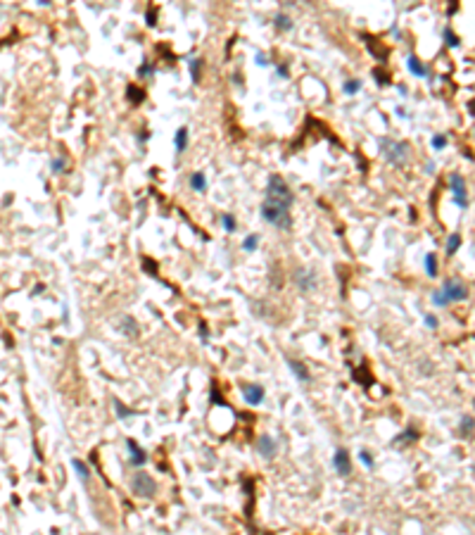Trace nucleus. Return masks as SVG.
Here are the masks:
<instances>
[{
    "mask_svg": "<svg viewBox=\"0 0 475 535\" xmlns=\"http://www.w3.org/2000/svg\"><path fill=\"white\" fill-rule=\"evenodd\" d=\"M64 165H67V162H64L62 157H55V160L50 162V166H53V171H62V169H64Z\"/></svg>",
    "mask_w": 475,
    "mask_h": 535,
    "instance_id": "7c9ffc66",
    "label": "nucleus"
},
{
    "mask_svg": "<svg viewBox=\"0 0 475 535\" xmlns=\"http://www.w3.org/2000/svg\"><path fill=\"white\" fill-rule=\"evenodd\" d=\"M433 148H435V150L447 148V136H442V133H437V136L433 138Z\"/></svg>",
    "mask_w": 475,
    "mask_h": 535,
    "instance_id": "cd10ccee",
    "label": "nucleus"
},
{
    "mask_svg": "<svg viewBox=\"0 0 475 535\" xmlns=\"http://www.w3.org/2000/svg\"><path fill=\"white\" fill-rule=\"evenodd\" d=\"M257 245H259V236H257V233H252V236H247V238H245V243H242V250H245V252H252Z\"/></svg>",
    "mask_w": 475,
    "mask_h": 535,
    "instance_id": "b1692460",
    "label": "nucleus"
},
{
    "mask_svg": "<svg viewBox=\"0 0 475 535\" xmlns=\"http://www.w3.org/2000/svg\"><path fill=\"white\" fill-rule=\"evenodd\" d=\"M444 41L449 43V48H458V45H461V41H458V38H456V34H454V31L449 29V26L444 29Z\"/></svg>",
    "mask_w": 475,
    "mask_h": 535,
    "instance_id": "393cba45",
    "label": "nucleus"
},
{
    "mask_svg": "<svg viewBox=\"0 0 475 535\" xmlns=\"http://www.w3.org/2000/svg\"><path fill=\"white\" fill-rule=\"evenodd\" d=\"M155 10H147V26H155Z\"/></svg>",
    "mask_w": 475,
    "mask_h": 535,
    "instance_id": "e433bc0d",
    "label": "nucleus"
},
{
    "mask_svg": "<svg viewBox=\"0 0 475 535\" xmlns=\"http://www.w3.org/2000/svg\"><path fill=\"white\" fill-rule=\"evenodd\" d=\"M380 148L385 152V160L390 165L395 166H402L409 157V145L406 143H397V141H387V138H380Z\"/></svg>",
    "mask_w": 475,
    "mask_h": 535,
    "instance_id": "20e7f679",
    "label": "nucleus"
},
{
    "mask_svg": "<svg viewBox=\"0 0 475 535\" xmlns=\"http://www.w3.org/2000/svg\"><path fill=\"white\" fill-rule=\"evenodd\" d=\"M458 247H461V236L458 233H449V238H447V255H454Z\"/></svg>",
    "mask_w": 475,
    "mask_h": 535,
    "instance_id": "a211bd4d",
    "label": "nucleus"
},
{
    "mask_svg": "<svg viewBox=\"0 0 475 535\" xmlns=\"http://www.w3.org/2000/svg\"><path fill=\"white\" fill-rule=\"evenodd\" d=\"M261 217L269 224H274L276 228H285V231H288L290 224H293V219H290V207L278 205V203H274V200H264V205H261Z\"/></svg>",
    "mask_w": 475,
    "mask_h": 535,
    "instance_id": "f257e3e1",
    "label": "nucleus"
},
{
    "mask_svg": "<svg viewBox=\"0 0 475 535\" xmlns=\"http://www.w3.org/2000/svg\"><path fill=\"white\" fill-rule=\"evenodd\" d=\"M466 297H468V288L463 283L447 281L444 288L433 295V300H435V305H447V302H458V300H466Z\"/></svg>",
    "mask_w": 475,
    "mask_h": 535,
    "instance_id": "7ed1b4c3",
    "label": "nucleus"
},
{
    "mask_svg": "<svg viewBox=\"0 0 475 535\" xmlns=\"http://www.w3.org/2000/svg\"><path fill=\"white\" fill-rule=\"evenodd\" d=\"M221 224H223V228H226L228 233L236 231V217H233V214H221Z\"/></svg>",
    "mask_w": 475,
    "mask_h": 535,
    "instance_id": "5701e85b",
    "label": "nucleus"
},
{
    "mask_svg": "<svg viewBox=\"0 0 475 535\" xmlns=\"http://www.w3.org/2000/svg\"><path fill=\"white\" fill-rule=\"evenodd\" d=\"M406 67H409V72H411L414 76H428V67H425L416 55L406 57Z\"/></svg>",
    "mask_w": 475,
    "mask_h": 535,
    "instance_id": "9d476101",
    "label": "nucleus"
},
{
    "mask_svg": "<svg viewBox=\"0 0 475 535\" xmlns=\"http://www.w3.org/2000/svg\"><path fill=\"white\" fill-rule=\"evenodd\" d=\"M425 324H428L430 329H437V316H433V314H428V316H425Z\"/></svg>",
    "mask_w": 475,
    "mask_h": 535,
    "instance_id": "72a5a7b5",
    "label": "nucleus"
},
{
    "mask_svg": "<svg viewBox=\"0 0 475 535\" xmlns=\"http://www.w3.org/2000/svg\"><path fill=\"white\" fill-rule=\"evenodd\" d=\"M114 407H117V414H119V416H131V414H133L131 409H126V407H121V402H114Z\"/></svg>",
    "mask_w": 475,
    "mask_h": 535,
    "instance_id": "2f4dec72",
    "label": "nucleus"
},
{
    "mask_svg": "<svg viewBox=\"0 0 475 535\" xmlns=\"http://www.w3.org/2000/svg\"><path fill=\"white\" fill-rule=\"evenodd\" d=\"M449 185H452V193H454V203L466 209L468 207V198H466V179L461 174H452L449 176Z\"/></svg>",
    "mask_w": 475,
    "mask_h": 535,
    "instance_id": "423d86ee",
    "label": "nucleus"
},
{
    "mask_svg": "<svg viewBox=\"0 0 475 535\" xmlns=\"http://www.w3.org/2000/svg\"><path fill=\"white\" fill-rule=\"evenodd\" d=\"M126 447H128V452H131V464H133V466L145 464V452L136 445V440H126Z\"/></svg>",
    "mask_w": 475,
    "mask_h": 535,
    "instance_id": "9b49d317",
    "label": "nucleus"
},
{
    "mask_svg": "<svg viewBox=\"0 0 475 535\" xmlns=\"http://www.w3.org/2000/svg\"><path fill=\"white\" fill-rule=\"evenodd\" d=\"M276 72H278V76H280V79H288V64H278V67H276Z\"/></svg>",
    "mask_w": 475,
    "mask_h": 535,
    "instance_id": "473e14b6",
    "label": "nucleus"
},
{
    "mask_svg": "<svg viewBox=\"0 0 475 535\" xmlns=\"http://www.w3.org/2000/svg\"><path fill=\"white\" fill-rule=\"evenodd\" d=\"M131 490L138 495V497H152L157 493V483L150 478L147 473H136L131 480Z\"/></svg>",
    "mask_w": 475,
    "mask_h": 535,
    "instance_id": "39448f33",
    "label": "nucleus"
},
{
    "mask_svg": "<svg viewBox=\"0 0 475 535\" xmlns=\"http://www.w3.org/2000/svg\"><path fill=\"white\" fill-rule=\"evenodd\" d=\"M198 69H200V60H195V57H193V60H190V74H193V81H195V83L200 81V74H198Z\"/></svg>",
    "mask_w": 475,
    "mask_h": 535,
    "instance_id": "bb28decb",
    "label": "nucleus"
},
{
    "mask_svg": "<svg viewBox=\"0 0 475 535\" xmlns=\"http://www.w3.org/2000/svg\"><path fill=\"white\" fill-rule=\"evenodd\" d=\"M174 145H176V150H178V152H183V150H185V145H188V129H185V126H181V129L176 131Z\"/></svg>",
    "mask_w": 475,
    "mask_h": 535,
    "instance_id": "4468645a",
    "label": "nucleus"
},
{
    "mask_svg": "<svg viewBox=\"0 0 475 535\" xmlns=\"http://www.w3.org/2000/svg\"><path fill=\"white\" fill-rule=\"evenodd\" d=\"M190 188L198 190V193H204V190H207V176H204L202 171H195V174L190 176Z\"/></svg>",
    "mask_w": 475,
    "mask_h": 535,
    "instance_id": "ddd939ff",
    "label": "nucleus"
},
{
    "mask_svg": "<svg viewBox=\"0 0 475 535\" xmlns=\"http://www.w3.org/2000/svg\"><path fill=\"white\" fill-rule=\"evenodd\" d=\"M373 76H376V81H378L380 86H387V83H390V74H387L385 69H373Z\"/></svg>",
    "mask_w": 475,
    "mask_h": 535,
    "instance_id": "a878e982",
    "label": "nucleus"
},
{
    "mask_svg": "<svg viewBox=\"0 0 475 535\" xmlns=\"http://www.w3.org/2000/svg\"><path fill=\"white\" fill-rule=\"evenodd\" d=\"M333 466L340 476H349L352 473V459H349V452L347 450H337L335 457H333Z\"/></svg>",
    "mask_w": 475,
    "mask_h": 535,
    "instance_id": "0eeeda50",
    "label": "nucleus"
},
{
    "mask_svg": "<svg viewBox=\"0 0 475 535\" xmlns=\"http://www.w3.org/2000/svg\"><path fill=\"white\" fill-rule=\"evenodd\" d=\"M257 450H259V454L261 457H274L276 454V440L274 438H269V435H261L259 440H257Z\"/></svg>",
    "mask_w": 475,
    "mask_h": 535,
    "instance_id": "1a4fd4ad",
    "label": "nucleus"
},
{
    "mask_svg": "<svg viewBox=\"0 0 475 535\" xmlns=\"http://www.w3.org/2000/svg\"><path fill=\"white\" fill-rule=\"evenodd\" d=\"M257 64H259V67H266V64H269V60H266V55H264V53H257Z\"/></svg>",
    "mask_w": 475,
    "mask_h": 535,
    "instance_id": "f704fd0d",
    "label": "nucleus"
},
{
    "mask_svg": "<svg viewBox=\"0 0 475 535\" xmlns=\"http://www.w3.org/2000/svg\"><path fill=\"white\" fill-rule=\"evenodd\" d=\"M395 112H397L399 117H406V110H404V107H397V110H395Z\"/></svg>",
    "mask_w": 475,
    "mask_h": 535,
    "instance_id": "4c0bfd02",
    "label": "nucleus"
},
{
    "mask_svg": "<svg viewBox=\"0 0 475 535\" xmlns=\"http://www.w3.org/2000/svg\"><path fill=\"white\" fill-rule=\"evenodd\" d=\"M290 369H293V373L295 376H297V378H299V381H302V383H307V381H309V371L304 369V364H299V362H290Z\"/></svg>",
    "mask_w": 475,
    "mask_h": 535,
    "instance_id": "2eb2a0df",
    "label": "nucleus"
},
{
    "mask_svg": "<svg viewBox=\"0 0 475 535\" xmlns=\"http://www.w3.org/2000/svg\"><path fill=\"white\" fill-rule=\"evenodd\" d=\"M274 24H276V29H280V31H290V29H293V19L288 17V15H276Z\"/></svg>",
    "mask_w": 475,
    "mask_h": 535,
    "instance_id": "f3484780",
    "label": "nucleus"
},
{
    "mask_svg": "<svg viewBox=\"0 0 475 535\" xmlns=\"http://www.w3.org/2000/svg\"><path fill=\"white\" fill-rule=\"evenodd\" d=\"M121 329H126V333H131V335H136V321H133L131 316H126V319L121 321Z\"/></svg>",
    "mask_w": 475,
    "mask_h": 535,
    "instance_id": "c85d7f7f",
    "label": "nucleus"
},
{
    "mask_svg": "<svg viewBox=\"0 0 475 535\" xmlns=\"http://www.w3.org/2000/svg\"><path fill=\"white\" fill-rule=\"evenodd\" d=\"M152 72H155V67H152L150 62H143V64L138 67V76H150Z\"/></svg>",
    "mask_w": 475,
    "mask_h": 535,
    "instance_id": "c756f323",
    "label": "nucleus"
},
{
    "mask_svg": "<svg viewBox=\"0 0 475 535\" xmlns=\"http://www.w3.org/2000/svg\"><path fill=\"white\" fill-rule=\"evenodd\" d=\"M342 91L347 93V95H354V93H359V91H361V81H359V79H349V81H345Z\"/></svg>",
    "mask_w": 475,
    "mask_h": 535,
    "instance_id": "aec40b11",
    "label": "nucleus"
},
{
    "mask_svg": "<svg viewBox=\"0 0 475 535\" xmlns=\"http://www.w3.org/2000/svg\"><path fill=\"white\" fill-rule=\"evenodd\" d=\"M297 283H299V288L302 290H311L314 286H316V276L311 274V271H297Z\"/></svg>",
    "mask_w": 475,
    "mask_h": 535,
    "instance_id": "f8f14e48",
    "label": "nucleus"
},
{
    "mask_svg": "<svg viewBox=\"0 0 475 535\" xmlns=\"http://www.w3.org/2000/svg\"><path fill=\"white\" fill-rule=\"evenodd\" d=\"M266 200H274L278 205H285V207H290L295 200L293 190H290V185L285 184L278 174H274L271 179H269V185H266Z\"/></svg>",
    "mask_w": 475,
    "mask_h": 535,
    "instance_id": "f03ea898",
    "label": "nucleus"
},
{
    "mask_svg": "<svg viewBox=\"0 0 475 535\" xmlns=\"http://www.w3.org/2000/svg\"><path fill=\"white\" fill-rule=\"evenodd\" d=\"M425 271H428V276H437V257L433 255V252H428L425 255Z\"/></svg>",
    "mask_w": 475,
    "mask_h": 535,
    "instance_id": "dca6fc26",
    "label": "nucleus"
},
{
    "mask_svg": "<svg viewBox=\"0 0 475 535\" xmlns=\"http://www.w3.org/2000/svg\"><path fill=\"white\" fill-rule=\"evenodd\" d=\"M461 435H463V438H471V435H473V419H471V416H463V419H461Z\"/></svg>",
    "mask_w": 475,
    "mask_h": 535,
    "instance_id": "412c9836",
    "label": "nucleus"
},
{
    "mask_svg": "<svg viewBox=\"0 0 475 535\" xmlns=\"http://www.w3.org/2000/svg\"><path fill=\"white\" fill-rule=\"evenodd\" d=\"M126 93H128V98H131V103H133V105H140V103L145 100V93H143V91H138L136 86H128V88H126Z\"/></svg>",
    "mask_w": 475,
    "mask_h": 535,
    "instance_id": "6ab92c4d",
    "label": "nucleus"
},
{
    "mask_svg": "<svg viewBox=\"0 0 475 535\" xmlns=\"http://www.w3.org/2000/svg\"><path fill=\"white\" fill-rule=\"evenodd\" d=\"M242 395H245V402H250V405H261L264 402V388L261 386H245Z\"/></svg>",
    "mask_w": 475,
    "mask_h": 535,
    "instance_id": "6e6552de",
    "label": "nucleus"
},
{
    "mask_svg": "<svg viewBox=\"0 0 475 535\" xmlns=\"http://www.w3.org/2000/svg\"><path fill=\"white\" fill-rule=\"evenodd\" d=\"M72 464H74V469H76V471H79V476H81V480H83V483H86V480L91 478V471H88V466H86V464H83V461L74 459Z\"/></svg>",
    "mask_w": 475,
    "mask_h": 535,
    "instance_id": "4be33fe9",
    "label": "nucleus"
},
{
    "mask_svg": "<svg viewBox=\"0 0 475 535\" xmlns=\"http://www.w3.org/2000/svg\"><path fill=\"white\" fill-rule=\"evenodd\" d=\"M359 457H361V461H364V466H373V459L368 457V452H366V450H361V454H359Z\"/></svg>",
    "mask_w": 475,
    "mask_h": 535,
    "instance_id": "c9c22d12",
    "label": "nucleus"
}]
</instances>
